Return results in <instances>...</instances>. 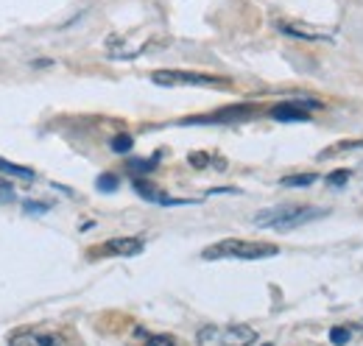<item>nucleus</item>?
Listing matches in <instances>:
<instances>
[{
	"label": "nucleus",
	"mask_w": 363,
	"mask_h": 346,
	"mask_svg": "<svg viewBox=\"0 0 363 346\" xmlns=\"http://www.w3.org/2000/svg\"><path fill=\"white\" fill-rule=\"evenodd\" d=\"M9 346H73L65 335L59 332H36V330H25L12 335Z\"/></svg>",
	"instance_id": "0eeeda50"
},
{
	"label": "nucleus",
	"mask_w": 363,
	"mask_h": 346,
	"mask_svg": "<svg viewBox=\"0 0 363 346\" xmlns=\"http://www.w3.org/2000/svg\"><path fill=\"white\" fill-rule=\"evenodd\" d=\"M148 346H176V343L168 335H154V338H148Z\"/></svg>",
	"instance_id": "4be33fe9"
},
{
	"label": "nucleus",
	"mask_w": 363,
	"mask_h": 346,
	"mask_svg": "<svg viewBox=\"0 0 363 346\" xmlns=\"http://www.w3.org/2000/svg\"><path fill=\"white\" fill-rule=\"evenodd\" d=\"M156 165H159V154H154L148 159H126V170L132 173L134 179L145 176V173H151V170H156Z\"/></svg>",
	"instance_id": "f8f14e48"
},
{
	"label": "nucleus",
	"mask_w": 363,
	"mask_h": 346,
	"mask_svg": "<svg viewBox=\"0 0 363 346\" xmlns=\"http://www.w3.org/2000/svg\"><path fill=\"white\" fill-rule=\"evenodd\" d=\"M277 28L288 36H296V39H310V42H327L330 34L327 31H316V28H307V25H299V23H277Z\"/></svg>",
	"instance_id": "9d476101"
},
{
	"label": "nucleus",
	"mask_w": 363,
	"mask_h": 346,
	"mask_svg": "<svg viewBox=\"0 0 363 346\" xmlns=\"http://www.w3.org/2000/svg\"><path fill=\"white\" fill-rule=\"evenodd\" d=\"M143 249H145L143 238H112L98 246V254L101 257H137L143 254Z\"/></svg>",
	"instance_id": "6e6552de"
},
{
	"label": "nucleus",
	"mask_w": 363,
	"mask_h": 346,
	"mask_svg": "<svg viewBox=\"0 0 363 346\" xmlns=\"http://www.w3.org/2000/svg\"><path fill=\"white\" fill-rule=\"evenodd\" d=\"M352 335H355V330H352V327L336 324V327L330 330V343H333V346H347V343L352 341Z\"/></svg>",
	"instance_id": "4468645a"
},
{
	"label": "nucleus",
	"mask_w": 363,
	"mask_h": 346,
	"mask_svg": "<svg viewBox=\"0 0 363 346\" xmlns=\"http://www.w3.org/2000/svg\"><path fill=\"white\" fill-rule=\"evenodd\" d=\"M0 173H3V176H12V179H23V182H34V176H36L31 168L14 165V162H9V159H3V157H0Z\"/></svg>",
	"instance_id": "9b49d317"
},
{
	"label": "nucleus",
	"mask_w": 363,
	"mask_h": 346,
	"mask_svg": "<svg viewBox=\"0 0 363 346\" xmlns=\"http://www.w3.org/2000/svg\"><path fill=\"white\" fill-rule=\"evenodd\" d=\"M187 159H190V165H193V168H207V165H210V162H207L210 157H207V154H201V151H196V154H190Z\"/></svg>",
	"instance_id": "412c9836"
},
{
	"label": "nucleus",
	"mask_w": 363,
	"mask_h": 346,
	"mask_svg": "<svg viewBox=\"0 0 363 346\" xmlns=\"http://www.w3.org/2000/svg\"><path fill=\"white\" fill-rule=\"evenodd\" d=\"M352 148H363V140H344V143H336V146H330L327 151H321L318 157H321V159H327V157H333V154H341V151H352Z\"/></svg>",
	"instance_id": "dca6fc26"
},
{
	"label": "nucleus",
	"mask_w": 363,
	"mask_h": 346,
	"mask_svg": "<svg viewBox=\"0 0 363 346\" xmlns=\"http://www.w3.org/2000/svg\"><path fill=\"white\" fill-rule=\"evenodd\" d=\"M347 182H349V170H347V168H338V170L327 173V185H330V187H344Z\"/></svg>",
	"instance_id": "a211bd4d"
},
{
	"label": "nucleus",
	"mask_w": 363,
	"mask_h": 346,
	"mask_svg": "<svg viewBox=\"0 0 363 346\" xmlns=\"http://www.w3.org/2000/svg\"><path fill=\"white\" fill-rule=\"evenodd\" d=\"M313 109H321V101H316V98H291V101H282V104L271 106L268 117L277 120V123H307Z\"/></svg>",
	"instance_id": "20e7f679"
},
{
	"label": "nucleus",
	"mask_w": 363,
	"mask_h": 346,
	"mask_svg": "<svg viewBox=\"0 0 363 346\" xmlns=\"http://www.w3.org/2000/svg\"><path fill=\"white\" fill-rule=\"evenodd\" d=\"M257 112L255 104H235V106H224L218 112L210 115H201V117H185L182 126H218V123H237V120H246Z\"/></svg>",
	"instance_id": "39448f33"
},
{
	"label": "nucleus",
	"mask_w": 363,
	"mask_h": 346,
	"mask_svg": "<svg viewBox=\"0 0 363 346\" xmlns=\"http://www.w3.org/2000/svg\"><path fill=\"white\" fill-rule=\"evenodd\" d=\"M279 249L274 243H257L244 238H226L201 251V260H268L277 257Z\"/></svg>",
	"instance_id": "f03ea898"
},
{
	"label": "nucleus",
	"mask_w": 363,
	"mask_h": 346,
	"mask_svg": "<svg viewBox=\"0 0 363 346\" xmlns=\"http://www.w3.org/2000/svg\"><path fill=\"white\" fill-rule=\"evenodd\" d=\"M48 209H51V204H45V201H23V212H28V215H43Z\"/></svg>",
	"instance_id": "aec40b11"
},
{
	"label": "nucleus",
	"mask_w": 363,
	"mask_h": 346,
	"mask_svg": "<svg viewBox=\"0 0 363 346\" xmlns=\"http://www.w3.org/2000/svg\"><path fill=\"white\" fill-rule=\"evenodd\" d=\"M151 81L156 86H204V90H229L232 81L198 70H154Z\"/></svg>",
	"instance_id": "7ed1b4c3"
},
{
	"label": "nucleus",
	"mask_w": 363,
	"mask_h": 346,
	"mask_svg": "<svg viewBox=\"0 0 363 346\" xmlns=\"http://www.w3.org/2000/svg\"><path fill=\"white\" fill-rule=\"evenodd\" d=\"M213 335H218V330L215 327H204L198 332V343H207V341H213Z\"/></svg>",
	"instance_id": "5701e85b"
},
{
	"label": "nucleus",
	"mask_w": 363,
	"mask_h": 346,
	"mask_svg": "<svg viewBox=\"0 0 363 346\" xmlns=\"http://www.w3.org/2000/svg\"><path fill=\"white\" fill-rule=\"evenodd\" d=\"M132 187H134V193H137L140 198H145L148 204H156V207H185V204H198V201H193V198H176V196H171V193H165V190H159V187H154L151 182H145L143 176H137V179L132 182Z\"/></svg>",
	"instance_id": "423d86ee"
},
{
	"label": "nucleus",
	"mask_w": 363,
	"mask_h": 346,
	"mask_svg": "<svg viewBox=\"0 0 363 346\" xmlns=\"http://www.w3.org/2000/svg\"><path fill=\"white\" fill-rule=\"evenodd\" d=\"M313 182H318V173H294V176L279 179L282 187H310Z\"/></svg>",
	"instance_id": "ddd939ff"
},
{
	"label": "nucleus",
	"mask_w": 363,
	"mask_h": 346,
	"mask_svg": "<svg viewBox=\"0 0 363 346\" xmlns=\"http://www.w3.org/2000/svg\"><path fill=\"white\" fill-rule=\"evenodd\" d=\"M95 187H98L101 193H115V190L120 187V179L115 176V173H101V176L95 179Z\"/></svg>",
	"instance_id": "f3484780"
},
{
	"label": "nucleus",
	"mask_w": 363,
	"mask_h": 346,
	"mask_svg": "<svg viewBox=\"0 0 363 346\" xmlns=\"http://www.w3.org/2000/svg\"><path fill=\"white\" fill-rule=\"evenodd\" d=\"M109 148H112L115 154H129V151L134 148V137H132V135H115L112 143H109Z\"/></svg>",
	"instance_id": "2eb2a0df"
},
{
	"label": "nucleus",
	"mask_w": 363,
	"mask_h": 346,
	"mask_svg": "<svg viewBox=\"0 0 363 346\" xmlns=\"http://www.w3.org/2000/svg\"><path fill=\"white\" fill-rule=\"evenodd\" d=\"M327 209L321 207H307V204H279V207H268L260 209L255 215V227L260 229H279V232H291L296 227H305L310 221L325 218Z\"/></svg>",
	"instance_id": "f257e3e1"
},
{
	"label": "nucleus",
	"mask_w": 363,
	"mask_h": 346,
	"mask_svg": "<svg viewBox=\"0 0 363 346\" xmlns=\"http://www.w3.org/2000/svg\"><path fill=\"white\" fill-rule=\"evenodd\" d=\"M257 332L249 324H232L221 332V346H255Z\"/></svg>",
	"instance_id": "1a4fd4ad"
},
{
	"label": "nucleus",
	"mask_w": 363,
	"mask_h": 346,
	"mask_svg": "<svg viewBox=\"0 0 363 346\" xmlns=\"http://www.w3.org/2000/svg\"><path fill=\"white\" fill-rule=\"evenodd\" d=\"M14 185L9 179H0V204H12L14 201Z\"/></svg>",
	"instance_id": "6ab92c4d"
}]
</instances>
